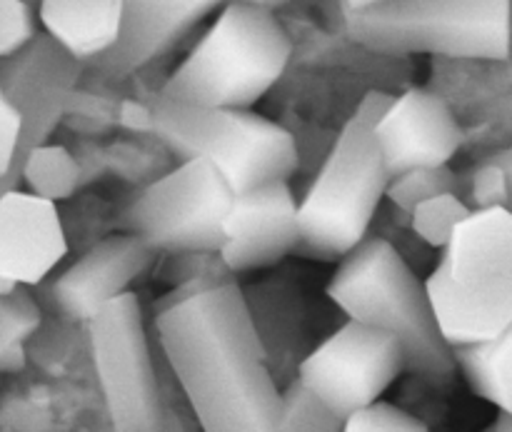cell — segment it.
Instances as JSON below:
<instances>
[{"mask_svg": "<svg viewBox=\"0 0 512 432\" xmlns=\"http://www.w3.org/2000/svg\"><path fill=\"white\" fill-rule=\"evenodd\" d=\"M165 360L203 432H275L283 393L240 285L220 260L155 305Z\"/></svg>", "mask_w": 512, "mask_h": 432, "instance_id": "6da1fadb", "label": "cell"}, {"mask_svg": "<svg viewBox=\"0 0 512 432\" xmlns=\"http://www.w3.org/2000/svg\"><path fill=\"white\" fill-rule=\"evenodd\" d=\"M328 295L350 320L395 335L410 373L445 383L458 373L455 353L440 335L425 280L383 238H365L340 258Z\"/></svg>", "mask_w": 512, "mask_h": 432, "instance_id": "7a4b0ae2", "label": "cell"}, {"mask_svg": "<svg viewBox=\"0 0 512 432\" xmlns=\"http://www.w3.org/2000/svg\"><path fill=\"white\" fill-rule=\"evenodd\" d=\"M293 43L275 10L228 0L160 95L208 108H253L280 78Z\"/></svg>", "mask_w": 512, "mask_h": 432, "instance_id": "3957f363", "label": "cell"}, {"mask_svg": "<svg viewBox=\"0 0 512 432\" xmlns=\"http://www.w3.org/2000/svg\"><path fill=\"white\" fill-rule=\"evenodd\" d=\"M383 108L385 103L378 95H368L338 133L298 205V253L320 260L345 258L368 238L370 223L390 183L375 138V120Z\"/></svg>", "mask_w": 512, "mask_h": 432, "instance_id": "277c9868", "label": "cell"}, {"mask_svg": "<svg viewBox=\"0 0 512 432\" xmlns=\"http://www.w3.org/2000/svg\"><path fill=\"white\" fill-rule=\"evenodd\" d=\"M148 128L183 160H210L235 193L290 180L300 163L293 135L250 108H208L158 95Z\"/></svg>", "mask_w": 512, "mask_h": 432, "instance_id": "5b68a950", "label": "cell"}, {"mask_svg": "<svg viewBox=\"0 0 512 432\" xmlns=\"http://www.w3.org/2000/svg\"><path fill=\"white\" fill-rule=\"evenodd\" d=\"M345 18L355 43L390 55L503 60L512 45V0H385Z\"/></svg>", "mask_w": 512, "mask_h": 432, "instance_id": "8992f818", "label": "cell"}, {"mask_svg": "<svg viewBox=\"0 0 512 432\" xmlns=\"http://www.w3.org/2000/svg\"><path fill=\"white\" fill-rule=\"evenodd\" d=\"M235 195L210 160L185 158L130 200L120 225L158 253L218 255Z\"/></svg>", "mask_w": 512, "mask_h": 432, "instance_id": "52a82bcc", "label": "cell"}, {"mask_svg": "<svg viewBox=\"0 0 512 432\" xmlns=\"http://www.w3.org/2000/svg\"><path fill=\"white\" fill-rule=\"evenodd\" d=\"M88 338L113 432H160L163 405L138 298L125 293L105 305L88 320Z\"/></svg>", "mask_w": 512, "mask_h": 432, "instance_id": "ba28073f", "label": "cell"}, {"mask_svg": "<svg viewBox=\"0 0 512 432\" xmlns=\"http://www.w3.org/2000/svg\"><path fill=\"white\" fill-rule=\"evenodd\" d=\"M405 370L408 360L395 335L348 318L300 363L298 380L345 420L380 403Z\"/></svg>", "mask_w": 512, "mask_h": 432, "instance_id": "9c48e42d", "label": "cell"}, {"mask_svg": "<svg viewBox=\"0 0 512 432\" xmlns=\"http://www.w3.org/2000/svg\"><path fill=\"white\" fill-rule=\"evenodd\" d=\"M298 205L288 180H275L235 195L233 210L225 220L220 265L235 275L268 268L295 253L300 243Z\"/></svg>", "mask_w": 512, "mask_h": 432, "instance_id": "30bf717a", "label": "cell"}, {"mask_svg": "<svg viewBox=\"0 0 512 432\" xmlns=\"http://www.w3.org/2000/svg\"><path fill=\"white\" fill-rule=\"evenodd\" d=\"M158 258V250L140 235H110L80 255L50 283L48 298L63 318L88 323L108 303L130 293V283L138 280Z\"/></svg>", "mask_w": 512, "mask_h": 432, "instance_id": "8fae6325", "label": "cell"}, {"mask_svg": "<svg viewBox=\"0 0 512 432\" xmlns=\"http://www.w3.org/2000/svg\"><path fill=\"white\" fill-rule=\"evenodd\" d=\"M375 138L393 178L413 168L448 165L463 143V130L440 95L415 88L385 103Z\"/></svg>", "mask_w": 512, "mask_h": 432, "instance_id": "7c38bea8", "label": "cell"}, {"mask_svg": "<svg viewBox=\"0 0 512 432\" xmlns=\"http://www.w3.org/2000/svg\"><path fill=\"white\" fill-rule=\"evenodd\" d=\"M68 253L53 200L30 190L0 195V275L15 285H40Z\"/></svg>", "mask_w": 512, "mask_h": 432, "instance_id": "4fadbf2b", "label": "cell"}, {"mask_svg": "<svg viewBox=\"0 0 512 432\" xmlns=\"http://www.w3.org/2000/svg\"><path fill=\"white\" fill-rule=\"evenodd\" d=\"M228 0H125L123 35L100 68L110 78H125L170 53L200 20Z\"/></svg>", "mask_w": 512, "mask_h": 432, "instance_id": "5bb4252c", "label": "cell"}, {"mask_svg": "<svg viewBox=\"0 0 512 432\" xmlns=\"http://www.w3.org/2000/svg\"><path fill=\"white\" fill-rule=\"evenodd\" d=\"M425 288L440 335L453 350L488 343L512 328V283H463L438 265Z\"/></svg>", "mask_w": 512, "mask_h": 432, "instance_id": "9a60e30c", "label": "cell"}, {"mask_svg": "<svg viewBox=\"0 0 512 432\" xmlns=\"http://www.w3.org/2000/svg\"><path fill=\"white\" fill-rule=\"evenodd\" d=\"M438 265L463 283H512V210L505 205L470 210Z\"/></svg>", "mask_w": 512, "mask_h": 432, "instance_id": "2e32d148", "label": "cell"}, {"mask_svg": "<svg viewBox=\"0 0 512 432\" xmlns=\"http://www.w3.org/2000/svg\"><path fill=\"white\" fill-rule=\"evenodd\" d=\"M125 0H40L38 20L73 60H100L123 35Z\"/></svg>", "mask_w": 512, "mask_h": 432, "instance_id": "e0dca14e", "label": "cell"}, {"mask_svg": "<svg viewBox=\"0 0 512 432\" xmlns=\"http://www.w3.org/2000/svg\"><path fill=\"white\" fill-rule=\"evenodd\" d=\"M455 365L478 398L512 415V328L488 343L458 348Z\"/></svg>", "mask_w": 512, "mask_h": 432, "instance_id": "ac0fdd59", "label": "cell"}, {"mask_svg": "<svg viewBox=\"0 0 512 432\" xmlns=\"http://www.w3.org/2000/svg\"><path fill=\"white\" fill-rule=\"evenodd\" d=\"M20 180L28 185L30 193L58 203L78 190L80 165L63 145L43 143L28 150L20 168Z\"/></svg>", "mask_w": 512, "mask_h": 432, "instance_id": "d6986e66", "label": "cell"}, {"mask_svg": "<svg viewBox=\"0 0 512 432\" xmlns=\"http://www.w3.org/2000/svg\"><path fill=\"white\" fill-rule=\"evenodd\" d=\"M40 328V308L25 285L0 295V373L23 368L25 343Z\"/></svg>", "mask_w": 512, "mask_h": 432, "instance_id": "ffe728a7", "label": "cell"}, {"mask_svg": "<svg viewBox=\"0 0 512 432\" xmlns=\"http://www.w3.org/2000/svg\"><path fill=\"white\" fill-rule=\"evenodd\" d=\"M275 432H343V418L325 408L298 378L283 393Z\"/></svg>", "mask_w": 512, "mask_h": 432, "instance_id": "44dd1931", "label": "cell"}, {"mask_svg": "<svg viewBox=\"0 0 512 432\" xmlns=\"http://www.w3.org/2000/svg\"><path fill=\"white\" fill-rule=\"evenodd\" d=\"M443 193H458V175L448 168H413L390 178L385 198L405 213H413L420 203Z\"/></svg>", "mask_w": 512, "mask_h": 432, "instance_id": "7402d4cb", "label": "cell"}, {"mask_svg": "<svg viewBox=\"0 0 512 432\" xmlns=\"http://www.w3.org/2000/svg\"><path fill=\"white\" fill-rule=\"evenodd\" d=\"M470 210L473 208H468L458 198V193H443L420 203L410 213V218H413V230L418 233V238H423L433 248L445 250V245L453 238L455 228L468 218Z\"/></svg>", "mask_w": 512, "mask_h": 432, "instance_id": "603a6c76", "label": "cell"}, {"mask_svg": "<svg viewBox=\"0 0 512 432\" xmlns=\"http://www.w3.org/2000/svg\"><path fill=\"white\" fill-rule=\"evenodd\" d=\"M23 113L10 100L3 80H0V195L15 190L20 183L23 165Z\"/></svg>", "mask_w": 512, "mask_h": 432, "instance_id": "cb8c5ba5", "label": "cell"}, {"mask_svg": "<svg viewBox=\"0 0 512 432\" xmlns=\"http://www.w3.org/2000/svg\"><path fill=\"white\" fill-rule=\"evenodd\" d=\"M35 40V13L28 0H0V60H8Z\"/></svg>", "mask_w": 512, "mask_h": 432, "instance_id": "d4e9b609", "label": "cell"}, {"mask_svg": "<svg viewBox=\"0 0 512 432\" xmlns=\"http://www.w3.org/2000/svg\"><path fill=\"white\" fill-rule=\"evenodd\" d=\"M343 432H428V428L415 415L380 400L345 418Z\"/></svg>", "mask_w": 512, "mask_h": 432, "instance_id": "484cf974", "label": "cell"}, {"mask_svg": "<svg viewBox=\"0 0 512 432\" xmlns=\"http://www.w3.org/2000/svg\"><path fill=\"white\" fill-rule=\"evenodd\" d=\"M473 203L475 208H493L508 203V185L505 173L495 160H485L473 173Z\"/></svg>", "mask_w": 512, "mask_h": 432, "instance_id": "4316f807", "label": "cell"}, {"mask_svg": "<svg viewBox=\"0 0 512 432\" xmlns=\"http://www.w3.org/2000/svg\"><path fill=\"white\" fill-rule=\"evenodd\" d=\"M490 160H495V163H498L500 168H503L505 185H508V203H505V208L512 210V148L503 150V153H498V155H493V158H490Z\"/></svg>", "mask_w": 512, "mask_h": 432, "instance_id": "83f0119b", "label": "cell"}, {"mask_svg": "<svg viewBox=\"0 0 512 432\" xmlns=\"http://www.w3.org/2000/svg\"><path fill=\"white\" fill-rule=\"evenodd\" d=\"M385 3V0H343V10L345 15H353V13H360V10H368L373 8V5H380Z\"/></svg>", "mask_w": 512, "mask_h": 432, "instance_id": "f1b7e54d", "label": "cell"}, {"mask_svg": "<svg viewBox=\"0 0 512 432\" xmlns=\"http://www.w3.org/2000/svg\"><path fill=\"white\" fill-rule=\"evenodd\" d=\"M240 3H250V5H260V8L278 10L280 5H285V3H288V0H240Z\"/></svg>", "mask_w": 512, "mask_h": 432, "instance_id": "f546056e", "label": "cell"}, {"mask_svg": "<svg viewBox=\"0 0 512 432\" xmlns=\"http://www.w3.org/2000/svg\"><path fill=\"white\" fill-rule=\"evenodd\" d=\"M493 432H512V415L500 413L498 423L493 425Z\"/></svg>", "mask_w": 512, "mask_h": 432, "instance_id": "4dcf8cb0", "label": "cell"}, {"mask_svg": "<svg viewBox=\"0 0 512 432\" xmlns=\"http://www.w3.org/2000/svg\"><path fill=\"white\" fill-rule=\"evenodd\" d=\"M15 288H20V285H15L13 280H8V278H3V275H0V295H8V293H13Z\"/></svg>", "mask_w": 512, "mask_h": 432, "instance_id": "1f68e13d", "label": "cell"}, {"mask_svg": "<svg viewBox=\"0 0 512 432\" xmlns=\"http://www.w3.org/2000/svg\"><path fill=\"white\" fill-rule=\"evenodd\" d=\"M490 432H493V430H490Z\"/></svg>", "mask_w": 512, "mask_h": 432, "instance_id": "d6a6232c", "label": "cell"}]
</instances>
